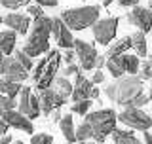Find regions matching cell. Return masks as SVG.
<instances>
[{"label": "cell", "instance_id": "obj_1", "mask_svg": "<svg viewBox=\"0 0 152 144\" xmlns=\"http://www.w3.org/2000/svg\"><path fill=\"white\" fill-rule=\"evenodd\" d=\"M104 95L112 100V103L120 104V106H137L142 108L148 103V95L142 93V78L135 74H126L122 78H116L112 84L104 87Z\"/></svg>", "mask_w": 152, "mask_h": 144}, {"label": "cell", "instance_id": "obj_2", "mask_svg": "<svg viewBox=\"0 0 152 144\" xmlns=\"http://www.w3.org/2000/svg\"><path fill=\"white\" fill-rule=\"evenodd\" d=\"M51 27H53V17L42 15L34 19V27H32L31 34H28L23 51L28 57H40L50 51V34H51Z\"/></svg>", "mask_w": 152, "mask_h": 144}, {"label": "cell", "instance_id": "obj_3", "mask_svg": "<svg viewBox=\"0 0 152 144\" xmlns=\"http://www.w3.org/2000/svg\"><path fill=\"white\" fill-rule=\"evenodd\" d=\"M86 121L93 129V140L97 144H103L108 138V135H112L114 129H116L118 114L112 108H101L86 114Z\"/></svg>", "mask_w": 152, "mask_h": 144}, {"label": "cell", "instance_id": "obj_4", "mask_svg": "<svg viewBox=\"0 0 152 144\" xmlns=\"http://www.w3.org/2000/svg\"><path fill=\"white\" fill-rule=\"evenodd\" d=\"M101 8L95 6H80V8H70L61 13V19L70 31H84L88 27H93L99 21Z\"/></svg>", "mask_w": 152, "mask_h": 144}, {"label": "cell", "instance_id": "obj_5", "mask_svg": "<svg viewBox=\"0 0 152 144\" xmlns=\"http://www.w3.org/2000/svg\"><path fill=\"white\" fill-rule=\"evenodd\" d=\"M61 59H63V57H61V53L57 49H50L48 55L36 65L32 78H34V81H36V89L38 91L51 87L53 80L57 78V70H59Z\"/></svg>", "mask_w": 152, "mask_h": 144}, {"label": "cell", "instance_id": "obj_6", "mask_svg": "<svg viewBox=\"0 0 152 144\" xmlns=\"http://www.w3.org/2000/svg\"><path fill=\"white\" fill-rule=\"evenodd\" d=\"M118 121L129 129H137V131H148L152 127V118L137 106L124 108V112L118 114Z\"/></svg>", "mask_w": 152, "mask_h": 144}, {"label": "cell", "instance_id": "obj_7", "mask_svg": "<svg viewBox=\"0 0 152 144\" xmlns=\"http://www.w3.org/2000/svg\"><path fill=\"white\" fill-rule=\"evenodd\" d=\"M118 25H120V19L118 17H107V19H99L93 25V36L95 40L101 46H110L116 38L118 32Z\"/></svg>", "mask_w": 152, "mask_h": 144}, {"label": "cell", "instance_id": "obj_8", "mask_svg": "<svg viewBox=\"0 0 152 144\" xmlns=\"http://www.w3.org/2000/svg\"><path fill=\"white\" fill-rule=\"evenodd\" d=\"M0 74H2L4 78L12 80V81H19V84L31 78L28 70H27L21 63H19L15 57H10V55H6V59H4L2 66H0Z\"/></svg>", "mask_w": 152, "mask_h": 144}, {"label": "cell", "instance_id": "obj_9", "mask_svg": "<svg viewBox=\"0 0 152 144\" xmlns=\"http://www.w3.org/2000/svg\"><path fill=\"white\" fill-rule=\"evenodd\" d=\"M74 51H76V57L80 59V66L84 70L95 68V63H97V57H99L95 46H91L86 40H74Z\"/></svg>", "mask_w": 152, "mask_h": 144}, {"label": "cell", "instance_id": "obj_10", "mask_svg": "<svg viewBox=\"0 0 152 144\" xmlns=\"http://www.w3.org/2000/svg\"><path fill=\"white\" fill-rule=\"evenodd\" d=\"M51 36H53V40L57 42V46H59L61 49H72V47H74V40H76V38L72 36L70 28L63 23L61 17H53Z\"/></svg>", "mask_w": 152, "mask_h": 144}, {"label": "cell", "instance_id": "obj_11", "mask_svg": "<svg viewBox=\"0 0 152 144\" xmlns=\"http://www.w3.org/2000/svg\"><path fill=\"white\" fill-rule=\"evenodd\" d=\"M38 99H40V108H42V114H44V116H51L55 110H59L63 106L65 100H66V99L61 97L59 93H55L51 87L42 89L40 93H38Z\"/></svg>", "mask_w": 152, "mask_h": 144}, {"label": "cell", "instance_id": "obj_12", "mask_svg": "<svg viewBox=\"0 0 152 144\" xmlns=\"http://www.w3.org/2000/svg\"><path fill=\"white\" fill-rule=\"evenodd\" d=\"M127 21L131 23L133 27H137L139 31L152 32V9L150 8H142V6H135L127 13Z\"/></svg>", "mask_w": 152, "mask_h": 144}, {"label": "cell", "instance_id": "obj_13", "mask_svg": "<svg viewBox=\"0 0 152 144\" xmlns=\"http://www.w3.org/2000/svg\"><path fill=\"white\" fill-rule=\"evenodd\" d=\"M2 119L8 123L10 127L13 129H19V131L23 133H34V125H32V119H28L25 114H21L19 110H10V112H6L2 116Z\"/></svg>", "mask_w": 152, "mask_h": 144}, {"label": "cell", "instance_id": "obj_14", "mask_svg": "<svg viewBox=\"0 0 152 144\" xmlns=\"http://www.w3.org/2000/svg\"><path fill=\"white\" fill-rule=\"evenodd\" d=\"M93 87L95 84L91 80H88L86 76H82V72L80 74H76V81H74V87H72V100H86V99H91V93H93Z\"/></svg>", "mask_w": 152, "mask_h": 144}, {"label": "cell", "instance_id": "obj_15", "mask_svg": "<svg viewBox=\"0 0 152 144\" xmlns=\"http://www.w3.org/2000/svg\"><path fill=\"white\" fill-rule=\"evenodd\" d=\"M4 23H6L12 31L19 32V34H25V32H28V27H31V15L12 12V13H8V15L4 17Z\"/></svg>", "mask_w": 152, "mask_h": 144}, {"label": "cell", "instance_id": "obj_16", "mask_svg": "<svg viewBox=\"0 0 152 144\" xmlns=\"http://www.w3.org/2000/svg\"><path fill=\"white\" fill-rule=\"evenodd\" d=\"M108 59L116 61V65L122 68L124 74H135V72H139L141 61H139V57H137V55L124 53V55H118V57H108Z\"/></svg>", "mask_w": 152, "mask_h": 144}, {"label": "cell", "instance_id": "obj_17", "mask_svg": "<svg viewBox=\"0 0 152 144\" xmlns=\"http://www.w3.org/2000/svg\"><path fill=\"white\" fill-rule=\"evenodd\" d=\"M15 42H17V32L8 28L0 32V51L4 55H12L15 51Z\"/></svg>", "mask_w": 152, "mask_h": 144}, {"label": "cell", "instance_id": "obj_18", "mask_svg": "<svg viewBox=\"0 0 152 144\" xmlns=\"http://www.w3.org/2000/svg\"><path fill=\"white\" fill-rule=\"evenodd\" d=\"M59 129H61V133H63L66 142H70V144L76 142V127H74V119L70 114H65L59 119Z\"/></svg>", "mask_w": 152, "mask_h": 144}, {"label": "cell", "instance_id": "obj_19", "mask_svg": "<svg viewBox=\"0 0 152 144\" xmlns=\"http://www.w3.org/2000/svg\"><path fill=\"white\" fill-rule=\"evenodd\" d=\"M131 47L135 49L137 57H146L148 53V46H146V36L142 31H137L131 34Z\"/></svg>", "mask_w": 152, "mask_h": 144}, {"label": "cell", "instance_id": "obj_20", "mask_svg": "<svg viewBox=\"0 0 152 144\" xmlns=\"http://www.w3.org/2000/svg\"><path fill=\"white\" fill-rule=\"evenodd\" d=\"M131 47V36H124L120 40L112 42L107 49V57H118V55H124L127 49Z\"/></svg>", "mask_w": 152, "mask_h": 144}, {"label": "cell", "instance_id": "obj_21", "mask_svg": "<svg viewBox=\"0 0 152 144\" xmlns=\"http://www.w3.org/2000/svg\"><path fill=\"white\" fill-rule=\"evenodd\" d=\"M21 89H23V85L19 84V81H12V80L4 78V76H0V93L2 95L15 99L17 95L21 93Z\"/></svg>", "mask_w": 152, "mask_h": 144}, {"label": "cell", "instance_id": "obj_22", "mask_svg": "<svg viewBox=\"0 0 152 144\" xmlns=\"http://www.w3.org/2000/svg\"><path fill=\"white\" fill-rule=\"evenodd\" d=\"M72 87H74V84H70V81L66 80V76H57L53 80V84H51V89H53L55 93H59L63 99L72 95Z\"/></svg>", "mask_w": 152, "mask_h": 144}, {"label": "cell", "instance_id": "obj_23", "mask_svg": "<svg viewBox=\"0 0 152 144\" xmlns=\"http://www.w3.org/2000/svg\"><path fill=\"white\" fill-rule=\"evenodd\" d=\"M112 140L114 144H142L131 131H126V129H114Z\"/></svg>", "mask_w": 152, "mask_h": 144}, {"label": "cell", "instance_id": "obj_24", "mask_svg": "<svg viewBox=\"0 0 152 144\" xmlns=\"http://www.w3.org/2000/svg\"><path fill=\"white\" fill-rule=\"evenodd\" d=\"M31 97H32V89L23 85L21 93H19V103H17V110L21 114H25L28 118V110H31Z\"/></svg>", "mask_w": 152, "mask_h": 144}, {"label": "cell", "instance_id": "obj_25", "mask_svg": "<svg viewBox=\"0 0 152 144\" xmlns=\"http://www.w3.org/2000/svg\"><path fill=\"white\" fill-rule=\"evenodd\" d=\"M91 138H93V129L88 121H84L82 125L76 127V140L78 142H88V140H91Z\"/></svg>", "mask_w": 152, "mask_h": 144}, {"label": "cell", "instance_id": "obj_26", "mask_svg": "<svg viewBox=\"0 0 152 144\" xmlns=\"http://www.w3.org/2000/svg\"><path fill=\"white\" fill-rule=\"evenodd\" d=\"M10 110H17V103H15V99L6 97V95L0 93V118H2L6 112H10Z\"/></svg>", "mask_w": 152, "mask_h": 144}, {"label": "cell", "instance_id": "obj_27", "mask_svg": "<svg viewBox=\"0 0 152 144\" xmlns=\"http://www.w3.org/2000/svg\"><path fill=\"white\" fill-rule=\"evenodd\" d=\"M91 99H86V100H76V103H72V106H70V110H72V114H80V116H86V114L89 112V108H91Z\"/></svg>", "mask_w": 152, "mask_h": 144}, {"label": "cell", "instance_id": "obj_28", "mask_svg": "<svg viewBox=\"0 0 152 144\" xmlns=\"http://www.w3.org/2000/svg\"><path fill=\"white\" fill-rule=\"evenodd\" d=\"M13 57H15V59H17L23 66H25L27 70H31V68H32V57H28L23 49H15V55H13Z\"/></svg>", "mask_w": 152, "mask_h": 144}, {"label": "cell", "instance_id": "obj_29", "mask_svg": "<svg viewBox=\"0 0 152 144\" xmlns=\"http://www.w3.org/2000/svg\"><path fill=\"white\" fill-rule=\"evenodd\" d=\"M31 144H53V137L48 133H36L31 137Z\"/></svg>", "mask_w": 152, "mask_h": 144}, {"label": "cell", "instance_id": "obj_30", "mask_svg": "<svg viewBox=\"0 0 152 144\" xmlns=\"http://www.w3.org/2000/svg\"><path fill=\"white\" fill-rule=\"evenodd\" d=\"M28 2L31 0H0V4L8 9H19L21 6H28Z\"/></svg>", "mask_w": 152, "mask_h": 144}, {"label": "cell", "instance_id": "obj_31", "mask_svg": "<svg viewBox=\"0 0 152 144\" xmlns=\"http://www.w3.org/2000/svg\"><path fill=\"white\" fill-rule=\"evenodd\" d=\"M141 78L142 80H152V57L142 63V66H141Z\"/></svg>", "mask_w": 152, "mask_h": 144}, {"label": "cell", "instance_id": "obj_32", "mask_svg": "<svg viewBox=\"0 0 152 144\" xmlns=\"http://www.w3.org/2000/svg\"><path fill=\"white\" fill-rule=\"evenodd\" d=\"M27 12H28V15L34 17V19H38V17L44 15V12H42V6H38V4H36V6H28Z\"/></svg>", "mask_w": 152, "mask_h": 144}, {"label": "cell", "instance_id": "obj_33", "mask_svg": "<svg viewBox=\"0 0 152 144\" xmlns=\"http://www.w3.org/2000/svg\"><path fill=\"white\" fill-rule=\"evenodd\" d=\"M63 59H65V63H66V65H72V63H74V59H76V51H74V47H72V49H65Z\"/></svg>", "mask_w": 152, "mask_h": 144}, {"label": "cell", "instance_id": "obj_34", "mask_svg": "<svg viewBox=\"0 0 152 144\" xmlns=\"http://www.w3.org/2000/svg\"><path fill=\"white\" fill-rule=\"evenodd\" d=\"M91 81L93 84H103L104 81V72L103 70H95L93 76H91Z\"/></svg>", "mask_w": 152, "mask_h": 144}, {"label": "cell", "instance_id": "obj_35", "mask_svg": "<svg viewBox=\"0 0 152 144\" xmlns=\"http://www.w3.org/2000/svg\"><path fill=\"white\" fill-rule=\"evenodd\" d=\"M118 4H120L122 8H135L139 6V0H116Z\"/></svg>", "mask_w": 152, "mask_h": 144}, {"label": "cell", "instance_id": "obj_36", "mask_svg": "<svg viewBox=\"0 0 152 144\" xmlns=\"http://www.w3.org/2000/svg\"><path fill=\"white\" fill-rule=\"evenodd\" d=\"M34 2L38 4V6H46V8H55L57 4V0H34Z\"/></svg>", "mask_w": 152, "mask_h": 144}, {"label": "cell", "instance_id": "obj_37", "mask_svg": "<svg viewBox=\"0 0 152 144\" xmlns=\"http://www.w3.org/2000/svg\"><path fill=\"white\" fill-rule=\"evenodd\" d=\"M74 74H80V68L72 63V65H69L65 68V76H74Z\"/></svg>", "mask_w": 152, "mask_h": 144}, {"label": "cell", "instance_id": "obj_38", "mask_svg": "<svg viewBox=\"0 0 152 144\" xmlns=\"http://www.w3.org/2000/svg\"><path fill=\"white\" fill-rule=\"evenodd\" d=\"M103 66H107V55H99L97 57V63H95V70H101Z\"/></svg>", "mask_w": 152, "mask_h": 144}, {"label": "cell", "instance_id": "obj_39", "mask_svg": "<svg viewBox=\"0 0 152 144\" xmlns=\"http://www.w3.org/2000/svg\"><path fill=\"white\" fill-rule=\"evenodd\" d=\"M8 129H10V125H8L6 121H4L2 118H0V137H4V135H6V133H8Z\"/></svg>", "mask_w": 152, "mask_h": 144}, {"label": "cell", "instance_id": "obj_40", "mask_svg": "<svg viewBox=\"0 0 152 144\" xmlns=\"http://www.w3.org/2000/svg\"><path fill=\"white\" fill-rule=\"evenodd\" d=\"M0 144H12V137H10V135L0 137Z\"/></svg>", "mask_w": 152, "mask_h": 144}, {"label": "cell", "instance_id": "obj_41", "mask_svg": "<svg viewBox=\"0 0 152 144\" xmlns=\"http://www.w3.org/2000/svg\"><path fill=\"white\" fill-rule=\"evenodd\" d=\"M145 144H152V135L148 131H145Z\"/></svg>", "mask_w": 152, "mask_h": 144}, {"label": "cell", "instance_id": "obj_42", "mask_svg": "<svg viewBox=\"0 0 152 144\" xmlns=\"http://www.w3.org/2000/svg\"><path fill=\"white\" fill-rule=\"evenodd\" d=\"M91 99H99V89L93 87V93H91Z\"/></svg>", "mask_w": 152, "mask_h": 144}, {"label": "cell", "instance_id": "obj_43", "mask_svg": "<svg viewBox=\"0 0 152 144\" xmlns=\"http://www.w3.org/2000/svg\"><path fill=\"white\" fill-rule=\"evenodd\" d=\"M112 2H114V0H103V6H104V8H107V6H110V4H112Z\"/></svg>", "mask_w": 152, "mask_h": 144}, {"label": "cell", "instance_id": "obj_44", "mask_svg": "<svg viewBox=\"0 0 152 144\" xmlns=\"http://www.w3.org/2000/svg\"><path fill=\"white\" fill-rule=\"evenodd\" d=\"M4 59H6V55H4L2 51H0V66H2V63H4Z\"/></svg>", "mask_w": 152, "mask_h": 144}, {"label": "cell", "instance_id": "obj_45", "mask_svg": "<svg viewBox=\"0 0 152 144\" xmlns=\"http://www.w3.org/2000/svg\"><path fill=\"white\" fill-rule=\"evenodd\" d=\"M148 99H152V85H150V91H148Z\"/></svg>", "mask_w": 152, "mask_h": 144}, {"label": "cell", "instance_id": "obj_46", "mask_svg": "<svg viewBox=\"0 0 152 144\" xmlns=\"http://www.w3.org/2000/svg\"><path fill=\"white\" fill-rule=\"evenodd\" d=\"M84 144H97V142H95V140H93V142H89V140H88V142H84Z\"/></svg>", "mask_w": 152, "mask_h": 144}, {"label": "cell", "instance_id": "obj_47", "mask_svg": "<svg viewBox=\"0 0 152 144\" xmlns=\"http://www.w3.org/2000/svg\"><path fill=\"white\" fill-rule=\"evenodd\" d=\"M12 144H23V142L21 140H15V142H12Z\"/></svg>", "mask_w": 152, "mask_h": 144}, {"label": "cell", "instance_id": "obj_48", "mask_svg": "<svg viewBox=\"0 0 152 144\" xmlns=\"http://www.w3.org/2000/svg\"><path fill=\"white\" fill-rule=\"evenodd\" d=\"M148 8H150V9H152V0H150V2H148Z\"/></svg>", "mask_w": 152, "mask_h": 144}, {"label": "cell", "instance_id": "obj_49", "mask_svg": "<svg viewBox=\"0 0 152 144\" xmlns=\"http://www.w3.org/2000/svg\"><path fill=\"white\" fill-rule=\"evenodd\" d=\"M0 23H4V17L2 15H0Z\"/></svg>", "mask_w": 152, "mask_h": 144}]
</instances>
